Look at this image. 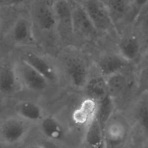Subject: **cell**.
I'll list each match as a JSON object with an SVG mask.
<instances>
[{
	"mask_svg": "<svg viewBox=\"0 0 148 148\" xmlns=\"http://www.w3.org/2000/svg\"><path fill=\"white\" fill-rule=\"evenodd\" d=\"M32 125L16 114L5 118L0 125L1 143L8 146L19 144L27 138Z\"/></svg>",
	"mask_w": 148,
	"mask_h": 148,
	"instance_id": "cell-1",
	"label": "cell"
},
{
	"mask_svg": "<svg viewBox=\"0 0 148 148\" xmlns=\"http://www.w3.org/2000/svg\"><path fill=\"white\" fill-rule=\"evenodd\" d=\"M15 71L21 87L34 92L45 91L50 84L40 73L23 59L14 63Z\"/></svg>",
	"mask_w": 148,
	"mask_h": 148,
	"instance_id": "cell-2",
	"label": "cell"
},
{
	"mask_svg": "<svg viewBox=\"0 0 148 148\" xmlns=\"http://www.w3.org/2000/svg\"><path fill=\"white\" fill-rule=\"evenodd\" d=\"M63 66L71 85L83 90L90 77L88 68L84 60L76 54H68L64 58Z\"/></svg>",
	"mask_w": 148,
	"mask_h": 148,
	"instance_id": "cell-3",
	"label": "cell"
},
{
	"mask_svg": "<svg viewBox=\"0 0 148 148\" xmlns=\"http://www.w3.org/2000/svg\"><path fill=\"white\" fill-rule=\"evenodd\" d=\"M82 5L98 32H109L116 29L109 11L101 0H87Z\"/></svg>",
	"mask_w": 148,
	"mask_h": 148,
	"instance_id": "cell-4",
	"label": "cell"
},
{
	"mask_svg": "<svg viewBox=\"0 0 148 148\" xmlns=\"http://www.w3.org/2000/svg\"><path fill=\"white\" fill-rule=\"evenodd\" d=\"M72 5V29L73 38L78 39H93L98 31L94 26L84 8L81 4Z\"/></svg>",
	"mask_w": 148,
	"mask_h": 148,
	"instance_id": "cell-5",
	"label": "cell"
},
{
	"mask_svg": "<svg viewBox=\"0 0 148 148\" xmlns=\"http://www.w3.org/2000/svg\"><path fill=\"white\" fill-rule=\"evenodd\" d=\"M52 6L60 36L64 39H71L73 37L72 3L69 0H55Z\"/></svg>",
	"mask_w": 148,
	"mask_h": 148,
	"instance_id": "cell-6",
	"label": "cell"
},
{
	"mask_svg": "<svg viewBox=\"0 0 148 148\" xmlns=\"http://www.w3.org/2000/svg\"><path fill=\"white\" fill-rule=\"evenodd\" d=\"M22 59L40 73L50 84L59 80L58 69L46 57L34 51H28L24 54Z\"/></svg>",
	"mask_w": 148,
	"mask_h": 148,
	"instance_id": "cell-7",
	"label": "cell"
},
{
	"mask_svg": "<svg viewBox=\"0 0 148 148\" xmlns=\"http://www.w3.org/2000/svg\"><path fill=\"white\" fill-rule=\"evenodd\" d=\"M32 18L42 31H49L56 28V19L52 5L45 2H35L32 7Z\"/></svg>",
	"mask_w": 148,
	"mask_h": 148,
	"instance_id": "cell-8",
	"label": "cell"
},
{
	"mask_svg": "<svg viewBox=\"0 0 148 148\" xmlns=\"http://www.w3.org/2000/svg\"><path fill=\"white\" fill-rule=\"evenodd\" d=\"M128 63L117 53H106L101 56L96 62L98 73L105 78L123 71Z\"/></svg>",
	"mask_w": 148,
	"mask_h": 148,
	"instance_id": "cell-9",
	"label": "cell"
},
{
	"mask_svg": "<svg viewBox=\"0 0 148 148\" xmlns=\"http://www.w3.org/2000/svg\"><path fill=\"white\" fill-rule=\"evenodd\" d=\"M12 40L18 45H28L34 40L32 21L25 16L18 17L10 29Z\"/></svg>",
	"mask_w": 148,
	"mask_h": 148,
	"instance_id": "cell-10",
	"label": "cell"
},
{
	"mask_svg": "<svg viewBox=\"0 0 148 148\" xmlns=\"http://www.w3.org/2000/svg\"><path fill=\"white\" fill-rule=\"evenodd\" d=\"M17 77L14 64H10L6 62L1 64L0 69V90L4 95H10L21 87Z\"/></svg>",
	"mask_w": 148,
	"mask_h": 148,
	"instance_id": "cell-11",
	"label": "cell"
},
{
	"mask_svg": "<svg viewBox=\"0 0 148 148\" xmlns=\"http://www.w3.org/2000/svg\"><path fill=\"white\" fill-rule=\"evenodd\" d=\"M15 112L16 115L32 124H39L46 116L42 107L30 100L18 102L15 106Z\"/></svg>",
	"mask_w": 148,
	"mask_h": 148,
	"instance_id": "cell-12",
	"label": "cell"
},
{
	"mask_svg": "<svg viewBox=\"0 0 148 148\" xmlns=\"http://www.w3.org/2000/svg\"><path fill=\"white\" fill-rule=\"evenodd\" d=\"M98 108V102L86 97L73 112V121L79 125L86 127L95 117Z\"/></svg>",
	"mask_w": 148,
	"mask_h": 148,
	"instance_id": "cell-13",
	"label": "cell"
},
{
	"mask_svg": "<svg viewBox=\"0 0 148 148\" xmlns=\"http://www.w3.org/2000/svg\"><path fill=\"white\" fill-rule=\"evenodd\" d=\"M105 140L104 128L95 117L86 127L84 141L91 148H105Z\"/></svg>",
	"mask_w": 148,
	"mask_h": 148,
	"instance_id": "cell-14",
	"label": "cell"
},
{
	"mask_svg": "<svg viewBox=\"0 0 148 148\" xmlns=\"http://www.w3.org/2000/svg\"><path fill=\"white\" fill-rule=\"evenodd\" d=\"M83 90L86 97L91 98L97 102L101 101L108 95L106 79L100 75L90 76Z\"/></svg>",
	"mask_w": 148,
	"mask_h": 148,
	"instance_id": "cell-15",
	"label": "cell"
},
{
	"mask_svg": "<svg viewBox=\"0 0 148 148\" xmlns=\"http://www.w3.org/2000/svg\"><path fill=\"white\" fill-rule=\"evenodd\" d=\"M141 50L139 40L134 36H128L121 39L117 46V53L128 63L135 61Z\"/></svg>",
	"mask_w": 148,
	"mask_h": 148,
	"instance_id": "cell-16",
	"label": "cell"
},
{
	"mask_svg": "<svg viewBox=\"0 0 148 148\" xmlns=\"http://www.w3.org/2000/svg\"><path fill=\"white\" fill-rule=\"evenodd\" d=\"M106 139L113 144L123 142L128 134V127L121 120H110L104 129Z\"/></svg>",
	"mask_w": 148,
	"mask_h": 148,
	"instance_id": "cell-17",
	"label": "cell"
},
{
	"mask_svg": "<svg viewBox=\"0 0 148 148\" xmlns=\"http://www.w3.org/2000/svg\"><path fill=\"white\" fill-rule=\"evenodd\" d=\"M42 134L47 139L57 141L64 136V128L60 122L52 116H45L39 124Z\"/></svg>",
	"mask_w": 148,
	"mask_h": 148,
	"instance_id": "cell-18",
	"label": "cell"
},
{
	"mask_svg": "<svg viewBox=\"0 0 148 148\" xmlns=\"http://www.w3.org/2000/svg\"><path fill=\"white\" fill-rule=\"evenodd\" d=\"M107 8L116 25L130 12L132 0H101Z\"/></svg>",
	"mask_w": 148,
	"mask_h": 148,
	"instance_id": "cell-19",
	"label": "cell"
},
{
	"mask_svg": "<svg viewBox=\"0 0 148 148\" xmlns=\"http://www.w3.org/2000/svg\"><path fill=\"white\" fill-rule=\"evenodd\" d=\"M105 79L108 95L114 100L123 94L128 84V77L123 71L114 73Z\"/></svg>",
	"mask_w": 148,
	"mask_h": 148,
	"instance_id": "cell-20",
	"label": "cell"
},
{
	"mask_svg": "<svg viewBox=\"0 0 148 148\" xmlns=\"http://www.w3.org/2000/svg\"><path fill=\"white\" fill-rule=\"evenodd\" d=\"M134 116L137 126L148 139V99H140L135 104Z\"/></svg>",
	"mask_w": 148,
	"mask_h": 148,
	"instance_id": "cell-21",
	"label": "cell"
},
{
	"mask_svg": "<svg viewBox=\"0 0 148 148\" xmlns=\"http://www.w3.org/2000/svg\"><path fill=\"white\" fill-rule=\"evenodd\" d=\"M114 99L109 95L98 102L96 117L105 129V126L112 119L115 109Z\"/></svg>",
	"mask_w": 148,
	"mask_h": 148,
	"instance_id": "cell-22",
	"label": "cell"
},
{
	"mask_svg": "<svg viewBox=\"0 0 148 148\" xmlns=\"http://www.w3.org/2000/svg\"><path fill=\"white\" fill-rule=\"evenodd\" d=\"M140 76L145 83L148 84V49L145 53L140 65Z\"/></svg>",
	"mask_w": 148,
	"mask_h": 148,
	"instance_id": "cell-23",
	"label": "cell"
},
{
	"mask_svg": "<svg viewBox=\"0 0 148 148\" xmlns=\"http://www.w3.org/2000/svg\"><path fill=\"white\" fill-rule=\"evenodd\" d=\"M39 144L42 148H62L57 144L55 141L50 140L47 139L45 140L42 141Z\"/></svg>",
	"mask_w": 148,
	"mask_h": 148,
	"instance_id": "cell-24",
	"label": "cell"
},
{
	"mask_svg": "<svg viewBox=\"0 0 148 148\" xmlns=\"http://www.w3.org/2000/svg\"><path fill=\"white\" fill-rule=\"evenodd\" d=\"M148 2V0H132V8L142 9Z\"/></svg>",
	"mask_w": 148,
	"mask_h": 148,
	"instance_id": "cell-25",
	"label": "cell"
},
{
	"mask_svg": "<svg viewBox=\"0 0 148 148\" xmlns=\"http://www.w3.org/2000/svg\"><path fill=\"white\" fill-rule=\"evenodd\" d=\"M4 1V3L5 4H7L8 5H18L23 3L25 0H2Z\"/></svg>",
	"mask_w": 148,
	"mask_h": 148,
	"instance_id": "cell-26",
	"label": "cell"
},
{
	"mask_svg": "<svg viewBox=\"0 0 148 148\" xmlns=\"http://www.w3.org/2000/svg\"><path fill=\"white\" fill-rule=\"evenodd\" d=\"M142 25L144 31L147 35H148V15H147L143 20Z\"/></svg>",
	"mask_w": 148,
	"mask_h": 148,
	"instance_id": "cell-27",
	"label": "cell"
},
{
	"mask_svg": "<svg viewBox=\"0 0 148 148\" xmlns=\"http://www.w3.org/2000/svg\"><path fill=\"white\" fill-rule=\"evenodd\" d=\"M25 148H42L40 144H33L27 146Z\"/></svg>",
	"mask_w": 148,
	"mask_h": 148,
	"instance_id": "cell-28",
	"label": "cell"
},
{
	"mask_svg": "<svg viewBox=\"0 0 148 148\" xmlns=\"http://www.w3.org/2000/svg\"><path fill=\"white\" fill-rule=\"evenodd\" d=\"M72 1L73 3H77V4H83V3H84L86 1H87V0H71Z\"/></svg>",
	"mask_w": 148,
	"mask_h": 148,
	"instance_id": "cell-29",
	"label": "cell"
}]
</instances>
